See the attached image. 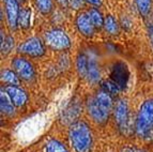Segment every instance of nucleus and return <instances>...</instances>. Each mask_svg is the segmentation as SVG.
<instances>
[{"instance_id":"f257e3e1","label":"nucleus","mask_w":153,"mask_h":152,"mask_svg":"<svg viewBox=\"0 0 153 152\" xmlns=\"http://www.w3.org/2000/svg\"><path fill=\"white\" fill-rule=\"evenodd\" d=\"M70 142L76 152H90L92 147V133L84 121L73 123L69 131Z\"/></svg>"},{"instance_id":"f03ea898","label":"nucleus","mask_w":153,"mask_h":152,"mask_svg":"<svg viewBox=\"0 0 153 152\" xmlns=\"http://www.w3.org/2000/svg\"><path fill=\"white\" fill-rule=\"evenodd\" d=\"M77 71L79 75L89 80L90 83H97L101 78V71L97 58L92 54L82 53L77 58Z\"/></svg>"},{"instance_id":"7ed1b4c3","label":"nucleus","mask_w":153,"mask_h":152,"mask_svg":"<svg viewBox=\"0 0 153 152\" xmlns=\"http://www.w3.org/2000/svg\"><path fill=\"white\" fill-rule=\"evenodd\" d=\"M136 133L139 137H147L153 131V99L141 104L136 119Z\"/></svg>"},{"instance_id":"20e7f679","label":"nucleus","mask_w":153,"mask_h":152,"mask_svg":"<svg viewBox=\"0 0 153 152\" xmlns=\"http://www.w3.org/2000/svg\"><path fill=\"white\" fill-rule=\"evenodd\" d=\"M46 44L56 51H64L71 45L70 39L64 31L60 29H53L45 33Z\"/></svg>"},{"instance_id":"39448f33","label":"nucleus","mask_w":153,"mask_h":152,"mask_svg":"<svg viewBox=\"0 0 153 152\" xmlns=\"http://www.w3.org/2000/svg\"><path fill=\"white\" fill-rule=\"evenodd\" d=\"M17 51L30 57H40L44 55L45 49H44V45L40 39L31 38L18 46Z\"/></svg>"},{"instance_id":"423d86ee","label":"nucleus","mask_w":153,"mask_h":152,"mask_svg":"<svg viewBox=\"0 0 153 152\" xmlns=\"http://www.w3.org/2000/svg\"><path fill=\"white\" fill-rule=\"evenodd\" d=\"M12 66L18 77H21L24 80H32L34 77L32 64L25 58H15L12 61Z\"/></svg>"},{"instance_id":"0eeeda50","label":"nucleus","mask_w":153,"mask_h":152,"mask_svg":"<svg viewBox=\"0 0 153 152\" xmlns=\"http://www.w3.org/2000/svg\"><path fill=\"white\" fill-rule=\"evenodd\" d=\"M19 5L17 0H7L5 1V13H7V20L8 25L12 30L17 27L18 16H19Z\"/></svg>"},{"instance_id":"6e6552de","label":"nucleus","mask_w":153,"mask_h":152,"mask_svg":"<svg viewBox=\"0 0 153 152\" xmlns=\"http://www.w3.org/2000/svg\"><path fill=\"white\" fill-rule=\"evenodd\" d=\"M88 112H89V115L92 117V119L94 120L97 123H105L108 119V115L107 113L105 112L102 107L100 106V104L97 103V101L95 100V98H90L88 100Z\"/></svg>"},{"instance_id":"1a4fd4ad","label":"nucleus","mask_w":153,"mask_h":152,"mask_svg":"<svg viewBox=\"0 0 153 152\" xmlns=\"http://www.w3.org/2000/svg\"><path fill=\"white\" fill-rule=\"evenodd\" d=\"M115 118L120 129H126L128 122V104L126 100H119L115 108Z\"/></svg>"},{"instance_id":"9d476101","label":"nucleus","mask_w":153,"mask_h":152,"mask_svg":"<svg viewBox=\"0 0 153 152\" xmlns=\"http://www.w3.org/2000/svg\"><path fill=\"white\" fill-rule=\"evenodd\" d=\"M76 26L79 32L85 37H91L94 33L95 27L92 23L89 14L79 13L76 17Z\"/></svg>"},{"instance_id":"9b49d317","label":"nucleus","mask_w":153,"mask_h":152,"mask_svg":"<svg viewBox=\"0 0 153 152\" xmlns=\"http://www.w3.org/2000/svg\"><path fill=\"white\" fill-rule=\"evenodd\" d=\"M4 90L7 91V93L9 94L10 99L12 100L13 104L15 106H23L26 104V102L28 100L27 98V94L24 90H22L21 88H18L17 86H7L4 88Z\"/></svg>"},{"instance_id":"f8f14e48","label":"nucleus","mask_w":153,"mask_h":152,"mask_svg":"<svg viewBox=\"0 0 153 152\" xmlns=\"http://www.w3.org/2000/svg\"><path fill=\"white\" fill-rule=\"evenodd\" d=\"M128 70L125 68V66L123 64H116L114 68V71L111 73L112 76V81L119 86V88H121V86H123L126 84L128 80Z\"/></svg>"},{"instance_id":"ddd939ff","label":"nucleus","mask_w":153,"mask_h":152,"mask_svg":"<svg viewBox=\"0 0 153 152\" xmlns=\"http://www.w3.org/2000/svg\"><path fill=\"white\" fill-rule=\"evenodd\" d=\"M0 108H1V113L4 115L12 116L14 114V104L7 91L3 89L0 93Z\"/></svg>"},{"instance_id":"4468645a","label":"nucleus","mask_w":153,"mask_h":152,"mask_svg":"<svg viewBox=\"0 0 153 152\" xmlns=\"http://www.w3.org/2000/svg\"><path fill=\"white\" fill-rule=\"evenodd\" d=\"M94 98L100 104V106L102 107L107 114H109L112 108V99L110 94L106 91H100L97 92Z\"/></svg>"},{"instance_id":"2eb2a0df","label":"nucleus","mask_w":153,"mask_h":152,"mask_svg":"<svg viewBox=\"0 0 153 152\" xmlns=\"http://www.w3.org/2000/svg\"><path fill=\"white\" fill-rule=\"evenodd\" d=\"M1 79H2V81L8 83L12 86H18L19 85V79H18L17 74L13 71H9V70L3 71L1 73Z\"/></svg>"},{"instance_id":"dca6fc26","label":"nucleus","mask_w":153,"mask_h":152,"mask_svg":"<svg viewBox=\"0 0 153 152\" xmlns=\"http://www.w3.org/2000/svg\"><path fill=\"white\" fill-rule=\"evenodd\" d=\"M45 152H69L60 142L56 139L49 140L45 146Z\"/></svg>"},{"instance_id":"f3484780","label":"nucleus","mask_w":153,"mask_h":152,"mask_svg":"<svg viewBox=\"0 0 153 152\" xmlns=\"http://www.w3.org/2000/svg\"><path fill=\"white\" fill-rule=\"evenodd\" d=\"M31 11L29 9H22L18 16V26L22 28H28L30 25Z\"/></svg>"},{"instance_id":"a211bd4d","label":"nucleus","mask_w":153,"mask_h":152,"mask_svg":"<svg viewBox=\"0 0 153 152\" xmlns=\"http://www.w3.org/2000/svg\"><path fill=\"white\" fill-rule=\"evenodd\" d=\"M89 16H90V18H91L93 25H94V27L101 28V27L104 26L105 19L99 10H97V9H91V10L89 11Z\"/></svg>"},{"instance_id":"6ab92c4d","label":"nucleus","mask_w":153,"mask_h":152,"mask_svg":"<svg viewBox=\"0 0 153 152\" xmlns=\"http://www.w3.org/2000/svg\"><path fill=\"white\" fill-rule=\"evenodd\" d=\"M104 27L106 29V31L109 32L110 34H116L119 31V26H118L117 20L112 17L111 15H108L107 17L105 18Z\"/></svg>"},{"instance_id":"aec40b11","label":"nucleus","mask_w":153,"mask_h":152,"mask_svg":"<svg viewBox=\"0 0 153 152\" xmlns=\"http://www.w3.org/2000/svg\"><path fill=\"white\" fill-rule=\"evenodd\" d=\"M36 8L43 14H47L53 9V0H36Z\"/></svg>"},{"instance_id":"412c9836","label":"nucleus","mask_w":153,"mask_h":152,"mask_svg":"<svg viewBox=\"0 0 153 152\" xmlns=\"http://www.w3.org/2000/svg\"><path fill=\"white\" fill-rule=\"evenodd\" d=\"M14 45V40L12 37H7L3 38V31H1V53L8 54L12 49Z\"/></svg>"},{"instance_id":"4be33fe9","label":"nucleus","mask_w":153,"mask_h":152,"mask_svg":"<svg viewBox=\"0 0 153 152\" xmlns=\"http://www.w3.org/2000/svg\"><path fill=\"white\" fill-rule=\"evenodd\" d=\"M135 2L141 15H147L150 12L152 0H135Z\"/></svg>"},{"instance_id":"5701e85b","label":"nucleus","mask_w":153,"mask_h":152,"mask_svg":"<svg viewBox=\"0 0 153 152\" xmlns=\"http://www.w3.org/2000/svg\"><path fill=\"white\" fill-rule=\"evenodd\" d=\"M104 89L106 90V92H108L109 94H117L120 90L119 86H118L116 83H114L112 80H107L104 81V85H103Z\"/></svg>"},{"instance_id":"b1692460","label":"nucleus","mask_w":153,"mask_h":152,"mask_svg":"<svg viewBox=\"0 0 153 152\" xmlns=\"http://www.w3.org/2000/svg\"><path fill=\"white\" fill-rule=\"evenodd\" d=\"M148 32H149V38H150V42H151V44H152V47H153V23L149 24Z\"/></svg>"},{"instance_id":"393cba45","label":"nucleus","mask_w":153,"mask_h":152,"mask_svg":"<svg viewBox=\"0 0 153 152\" xmlns=\"http://www.w3.org/2000/svg\"><path fill=\"white\" fill-rule=\"evenodd\" d=\"M85 1H87V2H89V3H92V4H94V5L101 4V0H85Z\"/></svg>"},{"instance_id":"a878e982","label":"nucleus","mask_w":153,"mask_h":152,"mask_svg":"<svg viewBox=\"0 0 153 152\" xmlns=\"http://www.w3.org/2000/svg\"><path fill=\"white\" fill-rule=\"evenodd\" d=\"M59 2H61V4L62 5H64V4H68V0H58Z\"/></svg>"},{"instance_id":"bb28decb","label":"nucleus","mask_w":153,"mask_h":152,"mask_svg":"<svg viewBox=\"0 0 153 152\" xmlns=\"http://www.w3.org/2000/svg\"><path fill=\"white\" fill-rule=\"evenodd\" d=\"M4 1H7V0H4ZM17 1H23V0H17Z\"/></svg>"}]
</instances>
